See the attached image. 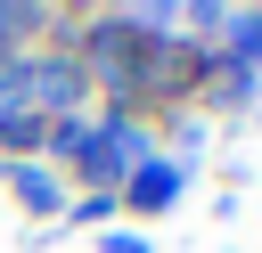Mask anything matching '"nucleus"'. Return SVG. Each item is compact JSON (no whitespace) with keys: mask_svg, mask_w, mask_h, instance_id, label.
<instances>
[{"mask_svg":"<svg viewBox=\"0 0 262 253\" xmlns=\"http://www.w3.org/2000/svg\"><path fill=\"white\" fill-rule=\"evenodd\" d=\"M246 49H254V57H262V24H246Z\"/></svg>","mask_w":262,"mask_h":253,"instance_id":"nucleus-1","label":"nucleus"}]
</instances>
